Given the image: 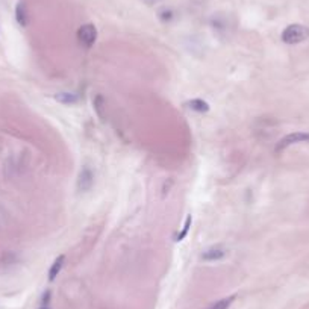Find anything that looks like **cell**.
<instances>
[{"instance_id": "cell-4", "label": "cell", "mask_w": 309, "mask_h": 309, "mask_svg": "<svg viewBox=\"0 0 309 309\" xmlns=\"http://www.w3.org/2000/svg\"><path fill=\"white\" fill-rule=\"evenodd\" d=\"M94 185V173L93 170L88 167V165H84L79 171V177H77V189L80 193H87L93 188Z\"/></svg>"}, {"instance_id": "cell-8", "label": "cell", "mask_w": 309, "mask_h": 309, "mask_svg": "<svg viewBox=\"0 0 309 309\" xmlns=\"http://www.w3.org/2000/svg\"><path fill=\"white\" fill-rule=\"evenodd\" d=\"M55 99L62 105H75L79 102L77 94H75V93H58Z\"/></svg>"}, {"instance_id": "cell-1", "label": "cell", "mask_w": 309, "mask_h": 309, "mask_svg": "<svg viewBox=\"0 0 309 309\" xmlns=\"http://www.w3.org/2000/svg\"><path fill=\"white\" fill-rule=\"evenodd\" d=\"M308 38H309V28L303 25H290L282 32V41L290 46L303 43Z\"/></svg>"}, {"instance_id": "cell-6", "label": "cell", "mask_w": 309, "mask_h": 309, "mask_svg": "<svg viewBox=\"0 0 309 309\" xmlns=\"http://www.w3.org/2000/svg\"><path fill=\"white\" fill-rule=\"evenodd\" d=\"M15 20L20 26H26L28 25V8L25 5V2H18L15 6Z\"/></svg>"}, {"instance_id": "cell-2", "label": "cell", "mask_w": 309, "mask_h": 309, "mask_svg": "<svg viewBox=\"0 0 309 309\" xmlns=\"http://www.w3.org/2000/svg\"><path fill=\"white\" fill-rule=\"evenodd\" d=\"M77 41L80 43V46H84L85 49H91L94 46V43L97 41V29L91 23H87V25H82L77 29Z\"/></svg>"}, {"instance_id": "cell-10", "label": "cell", "mask_w": 309, "mask_h": 309, "mask_svg": "<svg viewBox=\"0 0 309 309\" xmlns=\"http://www.w3.org/2000/svg\"><path fill=\"white\" fill-rule=\"evenodd\" d=\"M233 300H235V295H229V297H226V299H221L214 305H211L209 309H229V306L233 303Z\"/></svg>"}, {"instance_id": "cell-12", "label": "cell", "mask_w": 309, "mask_h": 309, "mask_svg": "<svg viewBox=\"0 0 309 309\" xmlns=\"http://www.w3.org/2000/svg\"><path fill=\"white\" fill-rule=\"evenodd\" d=\"M146 2H147L149 5H152V3H154V2H158V0H146Z\"/></svg>"}, {"instance_id": "cell-9", "label": "cell", "mask_w": 309, "mask_h": 309, "mask_svg": "<svg viewBox=\"0 0 309 309\" xmlns=\"http://www.w3.org/2000/svg\"><path fill=\"white\" fill-rule=\"evenodd\" d=\"M186 106H188L189 109L197 111V112H208V111H209V105H208V102L201 100V99H193V100H189V102H186Z\"/></svg>"}, {"instance_id": "cell-7", "label": "cell", "mask_w": 309, "mask_h": 309, "mask_svg": "<svg viewBox=\"0 0 309 309\" xmlns=\"http://www.w3.org/2000/svg\"><path fill=\"white\" fill-rule=\"evenodd\" d=\"M64 263H65V256L64 255H59L55 261H53V264L49 270V280L53 282L56 279V276L61 273L62 267H64Z\"/></svg>"}, {"instance_id": "cell-11", "label": "cell", "mask_w": 309, "mask_h": 309, "mask_svg": "<svg viewBox=\"0 0 309 309\" xmlns=\"http://www.w3.org/2000/svg\"><path fill=\"white\" fill-rule=\"evenodd\" d=\"M191 223H193V217L188 216V217L185 218V224H184V228H182L181 233L176 235V241H177V243H181V241L185 240V236H186L188 232H189V228H191Z\"/></svg>"}, {"instance_id": "cell-5", "label": "cell", "mask_w": 309, "mask_h": 309, "mask_svg": "<svg viewBox=\"0 0 309 309\" xmlns=\"http://www.w3.org/2000/svg\"><path fill=\"white\" fill-rule=\"evenodd\" d=\"M226 255H228V250H226L224 247H221V246H212V247L208 248V250L203 252V255H201V259H205V261H220Z\"/></svg>"}, {"instance_id": "cell-3", "label": "cell", "mask_w": 309, "mask_h": 309, "mask_svg": "<svg viewBox=\"0 0 309 309\" xmlns=\"http://www.w3.org/2000/svg\"><path fill=\"white\" fill-rule=\"evenodd\" d=\"M299 142H309V132H293V134L285 135L282 139H279L275 150L282 152L285 149H288L290 146L299 144Z\"/></svg>"}]
</instances>
